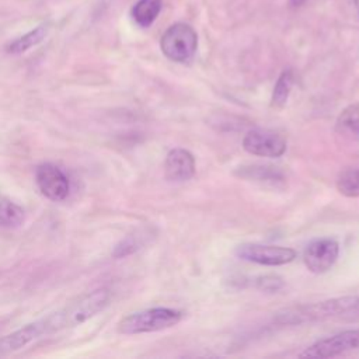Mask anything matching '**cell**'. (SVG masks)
I'll list each match as a JSON object with an SVG mask.
<instances>
[{
    "label": "cell",
    "instance_id": "1",
    "mask_svg": "<svg viewBox=\"0 0 359 359\" xmlns=\"http://www.w3.org/2000/svg\"><path fill=\"white\" fill-rule=\"evenodd\" d=\"M358 307L359 296L332 297L321 302L286 307L275 314V321L283 325H299L344 314L351 310H356Z\"/></svg>",
    "mask_w": 359,
    "mask_h": 359
},
{
    "label": "cell",
    "instance_id": "2",
    "mask_svg": "<svg viewBox=\"0 0 359 359\" xmlns=\"http://www.w3.org/2000/svg\"><path fill=\"white\" fill-rule=\"evenodd\" d=\"M181 318L182 313L180 310L168 307H154L136 311L123 317L118 323V331L126 335L154 332L178 324Z\"/></svg>",
    "mask_w": 359,
    "mask_h": 359
},
{
    "label": "cell",
    "instance_id": "3",
    "mask_svg": "<svg viewBox=\"0 0 359 359\" xmlns=\"http://www.w3.org/2000/svg\"><path fill=\"white\" fill-rule=\"evenodd\" d=\"M198 35L195 29L185 22L170 25L160 39V49L164 56L172 62H188L196 52Z\"/></svg>",
    "mask_w": 359,
    "mask_h": 359
},
{
    "label": "cell",
    "instance_id": "4",
    "mask_svg": "<svg viewBox=\"0 0 359 359\" xmlns=\"http://www.w3.org/2000/svg\"><path fill=\"white\" fill-rule=\"evenodd\" d=\"M111 294L107 289H95L91 293L84 294L77 302L69 304L60 311H56L60 320L62 328L79 325L97 313L102 311L109 303Z\"/></svg>",
    "mask_w": 359,
    "mask_h": 359
},
{
    "label": "cell",
    "instance_id": "5",
    "mask_svg": "<svg viewBox=\"0 0 359 359\" xmlns=\"http://www.w3.org/2000/svg\"><path fill=\"white\" fill-rule=\"evenodd\" d=\"M236 255L240 259L248 262L266 266H278L292 262L296 258V251L289 247L245 243L236 248Z\"/></svg>",
    "mask_w": 359,
    "mask_h": 359
},
{
    "label": "cell",
    "instance_id": "6",
    "mask_svg": "<svg viewBox=\"0 0 359 359\" xmlns=\"http://www.w3.org/2000/svg\"><path fill=\"white\" fill-rule=\"evenodd\" d=\"M359 349V328L346 330L332 337L320 339L307 346L299 356L300 358H332L349 351Z\"/></svg>",
    "mask_w": 359,
    "mask_h": 359
},
{
    "label": "cell",
    "instance_id": "7",
    "mask_svg": "<svg viewBox=\"0 0 359 359\" xmlns=\"http://www.w3.org/2000/svg\"><path fill=\"white\" fill-rule=\"evenodd\" d=\"M339 254V244L334 238L323 237L310 241L303 251L306 268L313 273H324L335 264Z\"/></svg>",
    "mask_w": 359,
    "mask_h": 359
},
{
    "label": "cell",
    "instance_id": "8",
    "mask_svg": "<svg viewBox=\"0 0 359 359\" xmlns=\"http://www.w3.org/2000/svg\"><path fill=\"white\" fill-rule=\"evenodd\" d=\"M35 181L41 194L53 201L59 202L67 198L70 191V182L67 175L55 164L43 163L36 167Z\"/></svg>",
    "mask_w": 359,
    "mask_h": 359
},
{
    "label": "cell",
    "instance_id": "9",
    "mask_svg": "<svg viewBox=\"0 0 359 359\" xmlns=\"http://www.w3.org/2000/svg\"><path fill=\"white\" fill-rule=\"evenodd\" d=\"M243 149L259 157H280L286 151V140L269 129H252L243 139Z\"/></svg>",
    "mask_w": 359,
    "mask_h": 359
},
{
    "label": "cell",
    "instance_id": "10",
    "mask_svg": "<svg viewBox=\"0 0 359 359\" xmlns=\"http://www.w3.org/2000/svg\"><path fill=\"white\" fill-rule=\"evenodd\" d=\"M45 334H50V328L46 317L38 321H34L31 324H27L25 327L0 338V355L17 351Z\"/></svg>",
    "mask_w": 359,
    "mask_h": 359
},
{
    "label": "cell",
    "instance_id": "11",
    "mask_svg": "<svg viewBox=\"0 0 359 359\" xmlns=\"http://www.w3.org/2000/svg\"><path fill=\"white\" fill-rule=\"evenodd\" d=\"M164 174L168 181L184 182L195 174V158L185 149H172L164 161Z\"/></svg>",
    "mask_w": 359,
    "mask_h": 359
},
{
    "label": "cell",
    "instance_id": "12",
    "mask_svg": "<svg viewBox=\"0 0 359 359\" xmlns=\"http://www.w3.org/2000/svg\"><path fill=\"white\" fill-rule=\"evenodd\" d=\"M49 31L48 24H41L38 27H35L34 29L28 31L27 34L15 38L14 41H11L7 46H6V52L11 53V55H20L27 52L28 49L36 46L39 42H42L46 36Z\"/></svg>",
    "mask_w": 359,
    "mask_h": 359
},
{
    "label": "cell",
    "instance_id": "13",
    "mask_svg": "<svg viewBox=\"0 0 359 359\" xmlns=\"http://www.w3.org/2000/svg\"><path fill=\"white\" fill-rule=\"evenodd\" d=\"M161 7L163 0H137L130 10V15L139 27L147 28L158 17Z\"/></svg>",
    "mask_w": 359,
    "mask_h": 359
},
{
    "label": "cell",
    "instance_id": "14",
    "mask_svg": "<svg viewBox=\"0 0 359 359\" xmlns=\"http://www.w3.org/2000/svg\"><path fill=\"white\" fill-rule=\"evenodd\" d=\"M335 130L348 139L359 140V102L346 107L335 122Z\"/></svg>",
    "mask_w": 359,
    "mask_h": 359
},
{
    "label": "cell",
    "instance_id": "15",
    "mask_svg": "<svg viewBox=\"0 0 359 359\" xmlns=\"http://www.w3.org/2000/svg\"><path fill=\"white\" fill-rule=\"evenodd\" d=\"M240 177L251 181H258V182H265V184H272L278 185L283 182L285 177L278 167L272 165H262V164H254L248 167H243L240 171Z\"/></svg>",
    "mask_w": 359,
    "mask_h": 359
},
{
    "label": "cell",
    "instance_id": "16",
    "mask_svg": "<svg viewBox=\"0 0 359 359\" xmlns=\"http://www.w3.org/2000/svg\"><path fill=\"white\" fill-rule=\"evenodd\" d=\"M294 83V76L290 69H286L280 73V76L276 80V84L273 87L272 98H271V105L273 108H282L289 98V94L292 91Z\"/></svg>",
    "mask_w": 359,
    "mask_h": 359
},
{
    "label": "cell",
    "instance_id": "17",
    "mask_svg": "<svg viewBox=\"0 0 359 359\" xmlns=\"http://www.w3.org/2000/svg\"><path fill=\"white\" fill-rule=\"evenodd\" d=\"M24 222V210L11 201L0 199V227L13 229Z\"/></svg>",
    "mask_w": 359,
    "mask_h": 359
},
{
    "label": "cell",
    "instance_id": "18",
    "mask_svg": "<svg viewBox=\"0 0 359 359\" xmlns=\"http://www.w3.org/2000/svg\"><path fill=\"white\" fill-rule=\"evenodd\" d=\"M337 189L348 198L359 196V168H346L337 180Z\"/></svg>",
    "mask_w": 359,
    "mask_h": 359
},
{
    "label": "cell",
    "instance_id": "19",
    "mask_svg": "<svg viewBox=\"0 0 359 359\" xmlns=\"http://www.w3.org/2000/svg\"><path fill=\"white\" fill-rule=\"evenodd\" d=\"M257 285L259 289L262 290H268V292H276L278 289L282 287V280L278 276H261L259 280H257Z\"/></svg>",
    "mask_w": 359,
    "mask_h": 359
},
{
    "label": "cell",
    "instance_id": "20",
    "mask_svg": "<svg viewBox=\"0 0 359 359\" xmlns=\"http://www.w3.org/2000/svg\"><path fill=\"white\" fill-rule=\"evenodd\" d=\"M304 1H306V0H289L290 6H293V7H299V6H302Z\"/></svg>",
    "mask_w": 359,
    "mask_h": 359
},
{
    "label": "cell",
    "instance_id": "21",
    "mask_svg": "<svg viewBox=\"0 0 359 359\" xmlns=\"http://www.w3.org/2000/svg\"><path fill=\"white\" fill-rule=\"evenodd\" d=\"M355 1V7H356V11L359 13V0H353Z\"/></svg>",
    "mask_w": 359,
    "mask_h": 359
}]
</instances>
